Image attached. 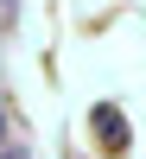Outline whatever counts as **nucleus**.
<instances>
[{
    "mask_svg": "<svg viewBox=\"0 0 146 159\" xmlns=\"http://www.w3.org/2000/svg\"><path fill=\"white\" fill-rule=\"evenodd\" d=\"M89 121H95V140H102V153H114V159L127 153V140H134V134H127V115L114 108V102H95V115H89Z\"/></svg>",
    "mask_w": 146,
    "mask_h": 159,
    "instance_id": "obj_1",
    "label": "nucleus"
},
{
    "mask_svg": "<svg viewBox=\"0 0 146 159\" xmlns=\"http://www.w3.org/2000/svg\"><path fill=\"white\" fill-rule=\"evenodd\" d=\"M0 159H25V153H0Z\"/></svg>",
    "mask_w": 146,
    "mask_h": 159,
    "instance_id": "obj_3",
    "label": "nucleus"
},
{
    "mask_svg": "<svg viewBox=\"0 0 146 159\" xmlns=\"http://www.w3.org/2000/svg\"><path fill=\"white\" fill-rule=\"evenodd\" d=\"M13 13H19V0H0V25H13Z\"/></svg>",
    "mask_w": 146,
    "mask_h": 159,
    "instance_id": "obj_2",
    "label": "nucleus"
},
{
    "mask_svg": "<svg viewBox=\"0 0 146 159\" xmlns=\"http://www.w3.org/2000/svg\"><path fill=\"white\" fill-rule=\"evenodd\" d=\"M0 134H7V115H0Z\"/></svg>",
    "mask_w": 146,
    "mask_h": 159,
    "instance_id": "obj_4",
    "label": "nucleus"
}]
</instances>
